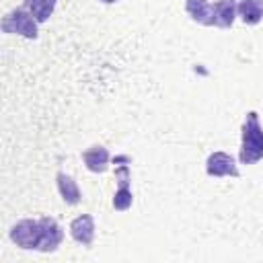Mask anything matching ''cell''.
I'll list each match as a JSON object with an SVG mask.
<instances>
[{
	"label": "cell",
	"instance_id": "cell-1",
	"mask_svg": "<svg viewBox=\"0 0 263 263\" xmlns=\"http://www.w3.org/2000/svg\"><path fill=\"white\" fill-rule=\"evenodd\" d=\"M263 158V127L259 123V113L249 111L240 127V152L238 160L242 164H255Z\"/></svg>",
	"mask_w": 263,
	"mask_h": 263
},
{
	"label": "cell",
	"instance_id": "cell-2",
	"mask_svg": "<svg viewBox=\"0 0 263 263\" xmlns=\"http://www.w3.org/2000/svg\"><path fill=\"white\" fill-rule=\"evenodd\" d=\"M37 25L39 23L33 18V14L25 6L10 10L2 18V31L4 33H8V35H21L25 39H37V35H39Z\"/></svg>",
	"mask_w": 263,
	"mask_h": 263
},
{
	"label": "cell",
	"instance_id": "cell-3",
	"mask_svg": "<svg viewBox=\"0 0 263 263\" xmlns=\"http://www.w3.org/2000/svg\"><path fill=\"white\" fill-rule=\"evenodd\" d=\"M39 220H33V218H23L18 220L16 224L10 226L8 230V236L10 240L25 249V251H37V245H39Z\"/></svg>",
	"mask_w": 263,
	"mask_h": 263
},
{
	"label": "cell",
	"instance_id": "cell-4",
	"mask_svg": "<svg viewBox=\"0 0 263 263\" xmlns=\"http://www.w3.org/2000/svg\"><path fill=\"white\" fill-rule=\"evenodd\" d=\"M39 228L41 230H39L37 251L39 253H53V251H58V247L64 240V230L58 224V220L51 218V216H43V218H39Z\"/></svg>",
	"mask_w": 263,
	"mask_h": 263
},
{
	"label": "cell",
	"instance_id": "cell-5",
	"mask_svg": "<svg viewBox=\"0 0 263 263\" xmlns=\"http://www.w3.org/2000/svg\"><path fill=\"white\" fill-rule=\"evenodd\" d=\"M129 158L123 160V164H119L115 168V181L119 183L115 195H113V208L117 212H125L132 208V201H134V195H132V189H129V166H127Z\"/></svg>",
	"mask_w": 263,
	"mask_h": 263
},
{
	"label": "cell",
	"instance_id": "cell-6",
	"mask_svg": "<svg viewBox=\"0 0 263 263\" xmlns=\"http://www.w3.org/2000/svg\"><path fill=\"white\" fill-rule=\"evenodd\" d=\"M205 173L210 177H238V166L234 162V158L222 150L212 152L205 160Z\"/></svg>",
	"mask_w": 263,
	"mask_h": 263
},
{
	"label": "cell",
	"instance_id": "cell-7",
	"mask_svg": "<svg viewBox=\"0 0 263 263\" xmlns=\"http://www.w3.org/2000/svg\"><path fill=\"white\" fill-rule=\"evenodd\" d=\"M70 236L82 245V247H90L95 240V220L90 214H80L78 218H74L70 222Z\"/></svg>",
	"mask_w": 263,
	"mask_h": 263
},
{
	"label": "cell",
	"instance_id": "cell-8",
	"mask_svg": "<svg viewBox=\"0 0 263 263\" xmlns=\"http://www.w3.org/2000/svg\"><path fill=\"white\" fill-rule=\"evenodd\" d=\"M109 152L105 146H90L82 152V162L90 173H105L109 168Z\"/></svg>",
	"mask_w": 263,
	"mask_h": 263
},
{
	"label": "cell",
	"instance_id": "cell-9",
	"mask_svg": "<svg viewBox=\"0 0 263 263\" xmlns=\"http://www.w3.org/2000/svg\"><path fill=\"white\" fill-rule=\"evenodd\" d=\"M185 12L191 16V21L203 27L214 25V4L208 0H185Z\"/></svg>",
	"mask_w": 263,
	"mask_h": 263
},
{
	"label": "cell",
	"instance_id": "cell-10",
	"mask_svg": "<svg viewBox=\"0 0 263 263\" xmlns=\"http://www.w3.org/2000/svg\"><path fill=\"white\" fill-rule=\"evenodd\" d=\"M236 6H238L236 0H218L214 4V27L230 29L234 25V18L238 16Z\"/></svg>",
	"mask_w": 263,
	"mask_h": 263
},
{
	"label": "cell",
	"instance_id": "cell-11",
	"mask_svg": "<svg viewBox=\"0 0 263 263\" xmlns=\"http://www.w3.org/2000/svg\"><path fill=\"white\" fill-rule=\"evenodd\" d=\"M236 10L245 25H259L263 21V0H238Z\"/></svg>",
	"mask_w": 263,
	"mask_h": 263
},
{
	"label": "cell",
	"instance_id": "cell-12",
	"mask_svg": "<svg viewBox=\"0 0 263 263\" xmlns=\"http://www.w3.org/2000/svg\"><path fill=\"white\" fill-rule=\"evenodd\" d=\"M55 183H58V191H60V195H62V199H64L66 203L76 205V203L80 201L82 193H80L76 181H74L70 175H66V173H58V175H55Z\"/></svg>",
	"mask_w": 263,
	"mask_h": 263
},
{
	"label": "cell",
	"instance_id": "cell-13",
	"mask_svg": "<svg viewBox=\"0 0 263 263\" xmlns=\"http://www.w3.org/2000/svg\"><path fill=\"white\" fill-rule=\"evenodd\" d=\"M55 4H58V0H25V8L33 14V18L37 23H45L53 14Z\"/></svg>",
	"mask_w": 263,
	"mask_h": 263
},
{
	"label": "cell",
	"instance_id": "cell-14",
	"mask_svg": "<svg viewBox=\"0 0 263 263\" xmlns=\"http://www.w3.org/2000/svg\"><path fill=\"white\" fill-rule=\"evenodd\" d=\"M103 4H115V2H119V0H101Z\"/></svg>",
	"mask_w": 263,
	"mask_h": 263
}]
</instances>
